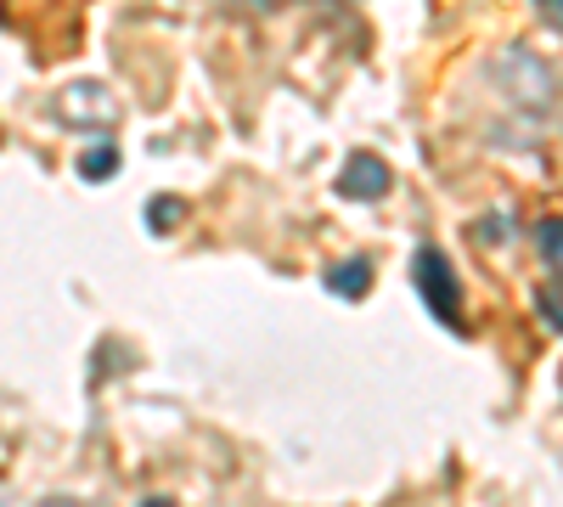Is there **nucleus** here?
<instances>
[{
	"instance_id": "f257e3e1",
	"label": "nucleus",
	"mask_w": 563,
	"mask_h": 507,
	"mask_svg": "<svg viewBox=\"0 0 563 507\" xmlns=\"http://www.w3.org/2000/svg\"><path fill=\"white\" fill-rule=\"evenodd\" d=\"M411 283H417L422 305H429V316L462 339L467 333V305H462V283H456V271H451V254L434 249V243H422L411 254Z\"/></svg>"
},
{
	"instance_id": "f03ea898",
	"label": "nucleus",
	"mask_w": 563,
	"mask_h": 507,
	"mask_svg": "<svg viewBox=\"0 0 563 507\" xmlns=\"http://www.w3.org/2000/svg\"><path fill=\"white\" fill-rule=\"evenodd\" d=\"M389 187H395V175L378 153H350V164L339 169V198L378 203V198H389Z\"/></svg>"
},
{
	"instance_id": "1a4fd4ad",
	"label": "nucleus",
	"mask_w": 563,
	"mask_h": 507,
	"mask_svg": "<svg viewBox=\"0 0 563 507\" xmlns=\"http://www.w3.org/2000/svg\"><path fill=\"white\" fill-rule=\"evenodd\" d=\"M40 507H79V502H40Z\"/></svg>"
},
{
	"instance_id": "7ed1b4c3",
	"label": "nucleus",
	"mask_w": 563,
	"mask_h": 507,
	"mask_svg": "<svg viewBox=\"0 0 563 507\" xmlns=\"http://www.w3.org/2000/svg\"><path fill=\"white\" fill-rule=\"evenodd\" d=\"M327 288H333L339 299H361L372 288V265L366 260H339L333 271H327Z\"/></svg>"
},
{
	"instance_id": "423d86ee",
	"label": "nucleus",
	"mask_w": 563,
	"mask_h": 507,
	"mask_svg": "<svg viewBox=\"0 0 563 507\" xmlns=\"http://www.w3.org/2000/svg\"><path fill=\"white\" fill-rule=\"evenodd\" d=\"M541 243H547V260H563V220L541 225Z\"/></svg>"
},
{
	"instance_id": "0eeeda50",
	"label": "nucleus",
	"mask_w": 563,
	"mask_h": 507,
	"mask_svg": "<svg viewBox=\"0 0 563 507\" xmlns=\"http://www.w3.org/2000/svg\"><path fill=\"white\" fill-rule=\"evenodd\" d=\"M536 7H541V23L552 34H563V0H536Z\"/></svg>"
},
{
	"instance_id": "6e6552de",
	"label": "nucleus",
	"mask_w": 563,
	"mask_h": 507,
	"mask_svg": "<svg viewBox=\"0 0 563 507\" xmlns=\"http://www.w3.org/2000/svg\"><path fill=\"white\" fill-rule=\"evenodd\" d=\"M249 7H288V0H249Z\"/></svg>"
},
{
	"instance_id": "9d476101",
	"label": "nucleus",
	"mask_w": 563,
	"mask_h": 507,
	"mask_svg": "<svg viewBox=\"0 0 563 507\" xmlns=\"http://www.w3.org/2000/svg\"><path fill=\"white\" fill-rule=\"evenodd\" d=\"M147 507H169V502H147Z\"/></svg>"
},
{
	"instance_id": "39448f33",
	"label": "nucleus",
	"mask_w": 563,
	"mask_h": 507,
	"mask_svg": "<svg viewBox=\"0 0 563 507\" xmlns=\"http://www.w3.org/2000/svg\"><path fill=\"white\" fill-rule=\"evenodd\" d=\"M175 220H180V198H153V209H147V225H153V232H169Z\"/></svg>"
},
{
	"instance_id": "20e7f679",
	"label": "nucleus",
	"mask_w": 563,
	"mask_h": 507,
	"mask_svg": "<svg viewBox=\"0 0 563 507\" xmlns=\"http://www.w3.org/2000/svg\"><path fill=\"white\" fill-rule=\"evenodd\" d=\"M113 169H119V153H113V147H90V153L79 158V175H85V180H113Z\"/></svg>"
}]
</instances>
